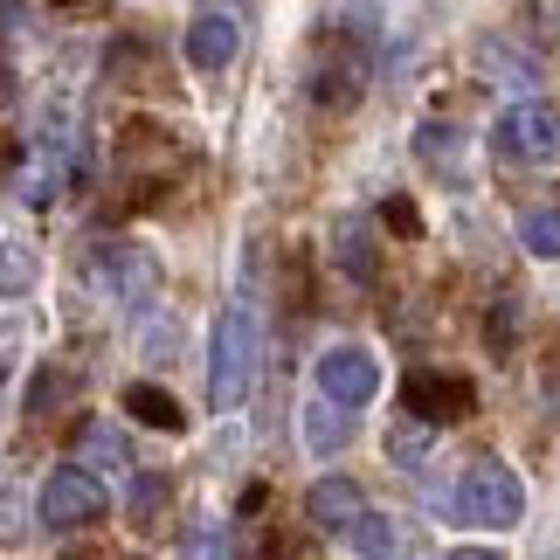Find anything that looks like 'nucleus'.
Segmentation results:
<instances>
[{
	"mask_svg": "<svg viewBox=\"0 0 560 560\" xmlns=\"http://www.w3.org/2000/svg\"><path fill=\"white\" fill-rule=\"evenodd\" d=\"M249 381H256V312L229 305L222 318H214V339H208V408L214 416L243 408Z\"/></svg>",
	"mask_w": 560,
	"mask_h": 560,
	"instance_id": "nucleus-1",
	"label": "nucleus"
},
{
	"mask_svg": "<svg viewBox=\"0 0 560 560\" xmlns=\"http://www.w3.org/2000/svg\"><path fill=\"white\" fill-rule=\"evenodd\" d=\"M457 520L464 526H520V512H526V485H520V470H512L505 457H470L464 464V478H457Z\"/></svg>",
	"mask_w": 560,
	"mask_h": 560,
	"instance_id": "nucleus-2",
	"label": "nucleus"
},
{
	"mask_svg": "<svg viewBox=\"0 0 560 560\" xmlns=\"http://www.w3.org/2000/svg\"><path fill=\"white\" fill-rule=\"evenodd\" d=\"M491 153H499L505 166H547L560 153V112L547 97L512 104V112L491 125Z\"/></svg>",
	"mask_w": 560,
	"mask_h": 560,
	"instance_id": "nucleus-3",
	"label": "nucleus"
},
{
	"mask_svg": "<svg viewBox=\"0 0 560 560\" xmlns=\"http://www.w3.org/2000/svg\"><path fill=\"white\" fill-rule=\"evenodd\" d=\"M42 526H56V533H77V526H97L104 512H112V499H104V485L91 478V470H77V464H62L49 470V485H42Z\"/></svg>",
	"mask_w": 560,
	"mask_h": 560,
	"instance_id": "nucleus-4",
	"label": "nucleus"
},
{
	"mask_svg": "<svg viewBox=\"0 0 560 560\" xmlns=\"http://www.w3.org/2000/svg\"><path fill=\"white\" fill-rule=\"evenodd\" d=\"M318 395L332 408H368L381 395V360L368 347H332L318 353Z\"/></svg>",
	"mask_w": 560,
	"mask_h": 560,
	"instance_id": "nucleus-5",
	"label": "nucleus"
},
{
	"mask_svg": "<svg viewBox=\"0 0 560 560\" xmlns=\"http://www.w3.org/2000/svg\"><path fill=\"white\" fill-rule=\"evenodd\" d=\"M97 277L125 298V305H145V298H153V284H160L153 256L132 249V243H97Z\"/></svg>",
	"mask_w": 560,
	"mask_h": 560,
	"instance_id": "nucleus-6",
	"label": "nucleus"
},
{
	"mask_svg": "<svg viewBox=\"0 0 560 560\" xmlns=\"http://www.w3.org/2000/svg\"><path fill=\"white\" fill-rule=\"evenodd\" d=\"M464 408H470V381H457V374H416L408 381V416L429 422V429L457 422Z\"/></svg>",
	"mask_w": 560,
	"mask_h": 560,
	"instance_id": "nucleus-7",
	"label": "nucleus"
},
{
	"mask_svg": "<svg viewBox=\"0 0 560 560\" xmlns=\"http://www.w3.org/2000/svg\"><path fill=\"white\" fill-rule=\"evenodd\" d=\"M235 49H243L235 14H194L187 21V62H194V70H229Z\"/></svg>",
	"mask_w": 560,
	"mask_h": 560,
	"instance_id": "nucleus-8",
	"label": "nucleus"
},
{
	"mask_svg": "<svg viewBox=\"0 0 560 560\" xmlns=\"http://www.w3.org/2000/svg\"><path fill=\"white\" fill-rule=\"evenodd\" d=\"M312 526H326V533H347L360 512H368V491H360L353 478H318L312 485Z\"/></svg>",
	"mask_w": 560,
	"mask_h": 560,
	"instance_id": "nucleus-9",
	"label": "nucleus"
},
{
	"mask_svg": "<svg viewBox=\"0 0 560 560\" xmlns=\"http://www.w3.org/2000/svg\"><path fill=\"white\" fill-rule=\"evenodd\" d=\"M77 470H132V450H125V436L112 422H83L77 429Z\"/></svg>",
	"mask_w": 560,
	"mask_h": 560,
	"instance_id": "nucleus-10",
	"label": "nucleus"
},
{
	"mask_svg": "<svg viewBox=\"0 0 560 560\" xmlns=\"http://www.w3.org/2000/svg\"><path fill=\"white\" fill-rule=\"evenodd\" d=\"M478 70H491L499 83H512V91H533V83H540V56H520L505 35H485L478 42Z\"/></svg>",
	"mask_w": 560,
	"mask_h": 560,
	"instance_id": "nucleus-11",
	"label": "nucleus"
},
{
	"mask_svg": "<svg viewBox=\"0 0 560 560\" xmlns=\"http://www.w3.org/2000/svg\"><path fill=\"white\" fill-rule=\"evenodd\" d=\"M339 540H347L360 560H401V526L387 520V512H374V505L360 512V520H353L347 533H339Z\"/></svg>",
	"mask_w": 560,
	"mask_h": 560,
	"instance_id": "nucleus-12",
	"label": "nucleus"
},
{
	"mask_svg": "<svg viewBox=\"0 0 560 560\" xmlns=\"http://www.w3.org/2000/svg\"><path fill=\"white\" fill-rule=\"evenodd\" d=\"M520 249L540 256V264H560V208H520Z\"/></svg>",
	"mask_w": 560,
	"mask_h": 560,
	"instance_id": "nucleus-13",
	"label": "nucleus"
},
{
	"mask_svg": "<svg viewBox=\"0 0 560 560\" xmlns=\"http://www.w3.org/2000/svg\"><path fill=\"white\" fill-rule=\"evenodd\" d=\"M125 408H132L139 422H153V429H180V422H187V416H180V401L166 395V387H145V381L125 387Z\"/></svg>",
	"mask_w": 560,
	"mask_h": 560,
	"instance_id": "nucleus-14",
	"label": "nucleus"
},
{
	"mask_svg": "<svg viewBox=\"0 0 560 560\" xmlns=\"http://www.w3.org/2000/svg\"><path fill=\"white\" fill-rule=\"evenodd\" d=\"M35 249L28 243H0V298H21V291H35Z\"/></svg>",
	"mask_w": 560,
	"mask_h": 560,
	"instance_id": "nucleus-15",
	"label": "nucleus"
},
{
	"mask_svg": "<svg viewBox=\"0 0 560 560\" xmlns=\"http://www.w3.org/2000/svg\"><path fill=\"white\" fill-rule=\"evenodd\" d=\"M429 450H436V429H429V422H416V416H408V422H395V436H387V457H395V464H422Z\"/></svg>",
	"mask_w": 560,
	"mask_h": 560,
	"instance_id": "nucleus-16",
	"label": "nucleus"
},
{
	"mask_svg": "<svg viewBox=\"0 0 560 560\" xmlns=\"http://www.w3.org/2000/svg\"><path fill=\"white\" fill-rule=\"evenodd\" d=\"M305 443L318 450V457H332V450L347 443V422H339L332 401H326V408H305Z\"/></svg>",
	"mask_w": 560,
	"mask_h": 560,
	"instance_id": "nucleus-17",
	"label": "nucleus"
},
{
	"mask_svg": "<svg viewBox=\"0 0 560 560\" xmlns=\"http://www.w3.org/2000/svg\"><path fill=\"white\" fill-rule=\"evenodd\" d=\"M339 264L347 277H374V249L360 243V222H339Z\"/></svg>",
	"mask_w": 560,
	"mask_h": 560,
	"instance_id": "nucleus-18",
	"label": "nucleus"
},
{
	"mask_svg": "<svg viewBox=\"0 0 560 560\" xmlns=\"http://www.w3.org/2000/svg\"><path fill=\"white\" fill-rule=\"evenodd\" d=\"M62 395H70V374H62V368H49V374H42V381L28 387V416H49V408H56Z\"/></svg>",
	"mask_w": 560,
	"mask_h": 560,
	"instance_id": "nucleus-19",
	"label": "nucleus"
},
{
	"mask_svg": "<svg viewBox=\"0 0 560 560\" xmlns=\"http://www.w3.org/2000/svg\"><path fill=\"white\" fill-rule=\"evenodd\" d=\"M160 505H166V478H160V470H145V478L132 485V520L145 526V520H153Z\"/></svg>",
	"mask_w": 560,
	"mask_h": 560,
	"instance_id": "nucleus-20",
	"label": "nucleus"
},
{
	"mask_svg": "<svg viewBox=\"0 0 560 560\" xmlns=\"http://www.w3.org/2000/svg\"><path fill=\"white\" fill-rule=\"evenodd\" d=\"M416 153H429L450 174V166H457V132H443V125H429V132H416Z\"/></svg>",
	"mask_w": 560,
	"mask_h": 560,
	"instance_id": "nucleus-21",
	"label": "nucleus"
},
{
	"mask_svg": "<svg viewBox=\"0 0 560 560\" xmlns=\"http://www.w3.org/2000/svg\"><path fill=\"white\" fill-rule=\"evenodd\" d=\"M8 540H21V499L0 491V547H8Z\"/></svg>",
	"mask_w": 560,
	"mask_h": 560,
	"instance_id": "nucleus-22",
	"label": "nucleus"
},
{
	"mask_svg": "<svg viewBox=\"0 0 560 560\" xmlns=\"http://www.w3.org/2000/svg\"><path fill=\"white\" fill-rule=\"evenodd\" d=\"M381 214H387V229H401V235H416V229H422V222H416V208H408V201H387Z\"/></svg>",
	"mask_w": 560,
	"mask_h": 560,
	"instance_id": "nucleus-23",
	"label": "nucleus"
},
{
	"mask_svg": "<svg viewBox=\"0 0 560 560\" xmlns=\"http://www.w3.org/2000/svg\"><path fill=\"white\" fill-rule=\"evenodd\" d=\"M450 560H505V553H499V547H457Z\"/></svg>",
	"mask_w": 560,
	"mask_h": 560,
	"instance_id": "nucleus-24",
	"label": "nucleus"
}]
</instances>
